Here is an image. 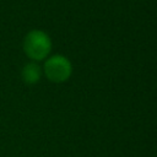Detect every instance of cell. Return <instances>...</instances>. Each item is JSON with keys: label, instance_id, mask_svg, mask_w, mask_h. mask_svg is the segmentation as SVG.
<instances>
[{"label": "cell", "instance_id": "obj_1", "mask_svg": "<svg viewBox=\"0 0 157 157\" xmlns=\"http://www.w3.org/2000/svg\"><path fill=\"white\" fill-rule=\"evenodd\" d=\"M23 49L28 58L33 60H43L52 50V40L45 32L40 29H33L26 34Z\"/></svg>", "mask_w": 157, "mask_h": 157}, {"label": "cell", "instance_id": "obj_2", "mask_svg": "<svg viewBox=\"0 0 157 157\" xmlns=\"http://www.w3.org/2000/svg\"><path fill=\"white\" fill-rule=\"evenodd\" d=\"M72 72V66L70 60L60 54L52 55L47 59L44 64V74L53 82H64L66 81Z\"/></svg>", "mask_w": 157, "mask_h": 157}, {"label": "cell", "instance_id": "obj_3", "mask_svg": "<svg viewBox=\"0 0 157 157\" xmlns=\"http://www.w3.org/2000/svg\"><path fill=\"white\" fill-rule=\"evenodd\" d=\"M40 75H42V70L39 65L36 63H28L22 69V78L28 85L36 83L40 78Z\"/></svg>", "mask_w": 157, "mask_h": 157}]
</instances>
